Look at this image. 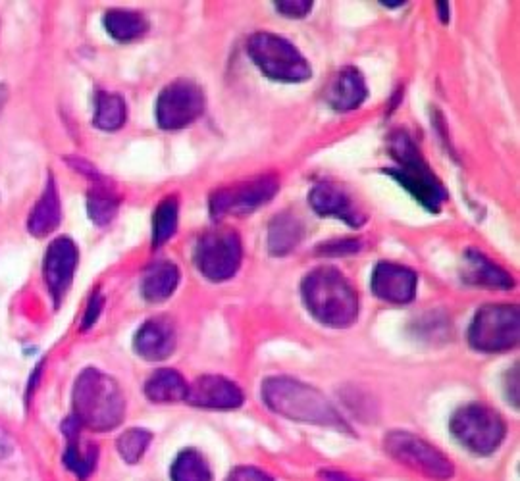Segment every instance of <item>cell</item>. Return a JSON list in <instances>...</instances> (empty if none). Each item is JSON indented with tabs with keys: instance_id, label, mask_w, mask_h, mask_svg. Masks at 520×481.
I'll use <instances>...</instances> for the list:
<instances>
[{
	"instance_id": "obj_37",
	"label": "cell",
	"mask_w": 520,
	"mask_h": 481,
	"mask_svg": "<svg viewBox=\"0 0 520 481\" xmlns=\"http://www.w3.org/2000/svg\"><path fill=\"white\" fill-rule=\"evenodd\" d=\"M382 4H384V6H391V8H393V6H401V4H405V2H382Z\"/></svg>"
},
{
	"instance_id": "obj_14",
	"label": "cell",
	"mask_w": 520,
	"mask_h": 481,
	"mask_svg": "<svg viewBox=\"0 0 520 481\" xmlns=\"http://www.w3.org/2000/svg\"><path fill=\"white\" fill-rule=\"evenodd\" d=\"M241 387L222 376H203L187 387L185 401L197 408L207 410H234L243 405Z\"/></svg>"
},
{
	"instance_id": "obj_28",
	"label": "cell",
	"mask_w": 520,
	"mask_h": 481,
	"mask_svg": "<svg viewBox=\"0 0 520 481\" xmlns=\"http://www.w3.org/2000/svg\"><path fill=\"white\" fill-rule=\"evenodd\" d=\"M118 208H120V201L112 189H108L104 185H97L95 189L89 191L87 212H89V218L93 220V224L108 226L116 218Z\"/></svg>"
},
{
	"instance_id": "obj_20",
	"label": "cell",
	"mask_w": 520,
	"mask_h": 481,
	"mask_svg": "<svg viewBox=\"0 0 520 481\" xmlns=\"http://www.w3.org/2000/svg\"><path fill=\"white\" fill-rule=\"evenodd\" d=\"M180 285V270L174 262L160 260L145 270L141 281V293L149 303L168 301Z\"/></svg>"
},
{
	"instance_id": "obj_12",
	"label": "cell",
	"mask_w": 520,
	"mask_h": 481,
	"mask_svg": "<svg viewBox=\"0 0 520 481\" xmlns=\"http://www.w3.org/2000/svg\"><path fill=\"white\" fill-rule=\"evenodd\" d=\"M76 268H78L76 243L68 237L54 239L43 260V278L54 297V303L60 304L62 297L66 295L68 287L72 285Z\"/></svg>"
},
{
	"instance_id": "obj_29",
	"label": "cell",
	"mask_w": 520,
	"mask_h": 481,
	"mask_svg": "<svg viewBox=\"0 0 520 481\" xmlns=\"http://www.w3.org/2000/svg\"><path fill=\"white\" fill-rule=\"evenodd\" d=\"M151 439H153V435L149 431L131 428L118 437V443H116L118 453L128 464H137L145 455V451L149 449Z\"/></svg>"
},
{
	"instance_id": "obj_26",
	"label": "cell",
	"mask_w": 520,
	"mask_h": 481,
	"mask_svg": "<svg viewBox=\"0 0 520 481\" xmlns=\"http://www.w3.org/2000/svg\"><path fill=\"white\" fill-rule=\"evenodd\" d=\"M170 476L172 481H212V470L199 451L185 449L176 456Z\"/></svg>"
},
{
	"instance_id": "obj_22",
	"label": "cell",
	"mask_w": 520,
	"mask_h": 481,
	"mask_svg": "<svg viewBox=\"0 0 520 481\" xmlns=\"http://www.w3.org/2000/svg\"><path fill=\"white\" fill-rule=\"evenodd\" d=\"M60 216H62L60 197H58V191H56V185H54V178L51 176L47 181V187H45L41 199L37 201V204L31 210V214H29L27 229L35 237H45L58 228Z\"/></svg>"
},
{
	"instance_id": "obj_9",
	"label": "cell",
	"mask_w": 520,
	"mask_h": 481,
	"mask_svg": "<svg viewBox=\"0 0 520 481\" xmlns=\"http://www.w3.org/2000/svg\"><path fill=\"white\" fill-rule=\"evenodd\" d=\"M384 449L393 460L430 480L447 481L455 476L453 462L415 433L391 431L384 439Z\"/></svg>"
},
{
	"instance_id": "obj_33",
	"label": "cell",
	"mask_w": 520,
	"mask_h": 481,
	"mask_svg": "<svg viewBox=\"0 0 520 481\" xmlns=\"http://www.w3.org/2000/svg\"><path fill=\"white\" fill-rule=\"evenodd\" d=\"M361 243L359 241H332V243H326L322 245V253L324 254H353L361 251Z\"/></svg>"
},
{
	"instance_id": "obj_10",
	"label": "cell",
	"mask_w": 520,
	"mask_h": 481,
	"mask_svg": "<svg viewBox=\"0 0 520 481\" xmlns=\"http://www.w3.org/2000/svg\"><path fill=\"white\" fill-rule=\"evenodd\" d=\"M205 108L207 97L203 87L191 79H176L156 99V122L166 131H176L197 122L205 114Z\"/></svg>"
},
{
	"instance_id": "obj_23",
	"label": "cell",
	"mask_w": 520,
	"mask_h": 481,
	"mask_svg": "<svg viewBox=\"0 0 520 481\" xmlns=\"http://www.w3.org/2000/svg\"><path fill=\"white\" fill-rule=\"evenodd\" d=\"M187 381L182 374L172 368H164L155 372L145 383V395L151 403L156 405H168V403H180L185 401L187 395Z\"/></svg>"
},
{
	"instance_id": "obj_25",
	"label": "cell",
	"mask_w": 520,
	"mask_h": 481,
	"mask_svg": "<svg viewBox=\"0 0 520 481\" xmlns=\"http://www.w3.org/2000/svg\"><path fill=\"white\" fill-rule=\"evenodd\" d=\"M128 120V104L116 93H97L95 126L103 131H118Z\"/></svg>"
},
{
	"instance_id": "obj_4",
	"label": "cell",
	"mask_w": 520,
	"mask_h": 481,
	"mask_svg": "<svg viewBox=\"0 0 520 481\" xmlns=\"http://www.w3.org/2000/svg\"><path fill=\"white\" fill-rule=\"evenodd\" d=\"M390 154L397 162L395 168L388 170L391 178L407 193H411L426 210L440 212L447 193L440 179L436 178L432 168L416 149L415 141L405 131H397L391 135Z\"/></svg>"
},
{
	"instance_id": "obj_19",
	"label": "cell",
	"mask_w": 520,
	"mask_h": 481,
	"mask_svg": "<svg viewBox=\"0 0 520 481\" xmlns=\"http://www.w3.org/2000/svg\"><path fill=\"white\" fill-rule=\"evenodd\" d=\"M305 237L303 220L293 212H280L274 216L268 228V251L272 256L293 253Z\"/></svg>"
},
{
	"instance_id": "obj_35",
	"label": "cell",
	"mask_w": 520,
	"mask_h": 481,
	"mask_svg": "<svg viewBox=\"0 0 520 481\" xmlns=\"http://www.w3.org/2000/svg\"><path fill=\"white\" fill-rule=\"evenodd\" d=\"M436 8L440 12V18H442L443 24L449 22V6L445 2H436Z\"/></svg>"
},
{
	"instance_id": "obj_18",
	"label": "cell",
	"mask_w": 520,
	"mask_h": 481,
	"mask_svg": "<svg viewBox=\"0 0 520 481\" xmlns=\"http://www.w3.org/2000/svg\"><path fill=\"white\" fill-rule=\"evenodd\" d=\"M463 279L468 285L486 287V289H511L515 279L501 266L492 262L486 254L468 249L463 262Z\"/></svg>"
},
{
	"instance_id": "obj_17",
	"label": "cell",
	"mask_w": 520,
	"mask_h": 481,
	"mask_svg": "<svg viewBox=\"0 0 520 481\" xmlns=\"http://www.w3.org/2000/svg\"><path fill=\"white\" fill-rule=\"evenodd\" d=\"M368 97V87L363 74L355 66H347L339 70L336 76L330 79L324 99L330 108L336 112H351L357 110Z\"/></svg>"
},
{
	"instance_id": "obj_8",
	"label": "cell",
	"mask_w": 520,
	"mask_h": 481,
	"mask_svg": "<svg viewBox=\"0 0 520 481\" xmlns=\"http://www.w3.org/2000/svg\"><path fill=\"white\" fill-rule=\"evenodd\" d=\"M193 260L197 270L210 281L234 278L243 260L239 233L230 228H216L199 235Z\"/></svg>"
},
{
	"instance_id": "obj_13",
	"label": "cell",
	"mask_w": 520,
	"mask_h": 481,
	"mask_svg": "<svg viewBox=\"0 0 520 481\" xmlns=\"http://www.w3.org/2000/svg\"><path fill=\"white\" fill-rule=\"evenodd\" d=\"M370 287L380 301L409 304L415 301L418 276L403 264L380 262L372 272Z\"/></svg>"
},
{
	"instance_id": "obj_2",
	"label": "cell",
	"mask_w": 520,
	"mask_h": 481,
	"mask_svg": "<svg viewBox=\"0 0 520 481\" xmlns=\"http://www.w3.org/2000/svg\"><path fill=\"white\" fill-rule=\"evenodd\" d=\"M303 301L312 318L330 328H347L359 316V295L336 268L320 266L301 285Z\"/></svg>"
},
{
	"instance_id": "obj_31",
	"label": "cell",
	"mask_w": 520,
	"mask_h": 481,
	"mask_svg": "<svg viewBox=\"0 0 520 481\" xmlns=\"http://www.w3.org/2000/svg\"><path fill=\"white\" fill-rule=\"evenodd\" d=\"M226 481H274L268 474L253 466H237Z\"/></svg>"
},
{
	"instance_id": "obj_27",
	"label": "cell",
	"mask_w": 520,
	"mask_h": 481,
	"mask_svg": "<svg viewBox=\"0 0 520 481\" xmlns=\"http://www.w3.org/2000/svg\"><path fill=\"white\" fill-rule=\"evenodd\" d=\"M180 206L176 197H168L156 206L153 216V247L166 245L178 231Z\"/></svg>"
},
{
	"instance_id": "obj_15",
	"label": "cell",
	"mask_w": 520,
	"mask_h": 481,
	"mask_svg": "<svg viewBox=\"0 0 520 481\" xmlns=\"http://www.w3.org/2000/svg\"><path fill=\"white\" fill-rule=\"evenodd\" d=\"M309 204L318 216L338 218L349 228H363L366 216L351 197L332 183H318L309 193Z\"/></svg>"
},
{
	"instance_id": "obj_16",
	"label": "cell",
	"mask_w": 520,
	"mask_h": 481,
	"mask_svg": "<svg viewBox=\"0 0 520 481\" xmlns=\"http://www.w3.org/2000/svg\"><path fill=\"white\" fill-rule=\"evenodd\" d=\"M176 328L168 318H151L147 320L133 337V349L135 353L149 360L158 362L166 360L176 351Z\"/></svg>"
},
{
	"instance_id": "obj_24",
	"label": "cell",
	"mask_w": 520,
	"mask_h": 481,
	"mask_svg": "<svg viewBox=\"0 0 520 481\" xmlns=\"http://www.w3.org/2000/svg\"><path fill=\"white\" fill-rule=\"evenodd\" d=\"M104 27L112 39L120 43H130L149 31V22L143 14L133 10H110L104 16Z\"/></svg>"
},
{
	"instance_id": "obj_7",
	"label": "cell",
	"mask_w": 520,
	"mask_h": 481,
	"mask_svg": "<svg viewBox=\"0 0 520 481\" xmlns=\"http://www.w3.org/2000/svg\"><path fill=\"white\" fill-rule=\"evenodd\" d=\"M520 314L515 304L482 306L468 330V343L480 353H505L519 345Z\"/></svg>"
},
{
	"instance_id": "obj_1",
	"label": "cell",
	"mask_w": 520,
	"mask_h": 481,
	"mask_svg": "<svg viewBox=\"0 0 520 481\" xmlns=\"http://www.w3.org/2000/svg\"><path fill=\"white\" fill-rule=\"evenodd\" d=\"M262 401L274 414L291 422L351 433L336 406L316 387L287 376H274L262 383Z\"/></svg>"
},
{
	"instance_id": "obj_5",
	"label": "cell",
	"mask_w": 520,
	"mask_h": 481,
	"mask_svg": "<svg viewBox=\"0 0 520 481\" xmlns=\"http://www.w3.org/2000/svg\"><path fill=\"white\" fill-rule=\"evenodd\" d=\"M247 54L260 72L272 81L303 83L311 79L309 60L282 35L259 31L247 41Z\"/></svg>"
},
{
	"instance_id": "obj_30",
	"label": "cell",
	"mask_w": 520,
	"mask_h": 481,
	"mask_svg": "<svg viewBox=\"0 0 520 481\" xmlns=\"http://www.w3.org/2000/svg\"><path fill=\"white\" fill-rule=\"evenodd\" d=\"M276 10L287 18H305L312 10L311 0H280L276 2Z\"/></svg>"
},
{
	"instance_id": "obj_36",
	"label": "cell",
	"mask_w": 520,
	"mask_h": 481,
	"mask_svg": "<svg viewBox=\"0 0 520 481\" xmlns=\"http://www.w3.org/2000/svg\"><path fill=\"white\" fill-rule=\"evenodd\" d=\"M4 102H6V89L0 85V108L4 106Z\"/></svg>"
},
{
	"instance_id": "obj_34",
	"label": "cell",
	"mask_w": 520,
	"mask_h": 481,
	"mask_svg": "<svg viewBox=\"0 0 520 481\" xmlns=\"http://www.w3.org/2000/svg\"><path fill=\"white\" fill-rule=\"evenodd\" d=\"M505 387H507V399L511 401V405L519 408V370L513 376V385L507 381Z\"/></svg>"
},
{
	"instance_id": "obj_11",
	"label": "cell",
	"mask_w": 520,
	"mask_h": 481,
	"mask_svg": "<svg viewBox=\"0 0 520 481\" xmlns=\"http://www.w3.org/2000/svg\"><path fill=\"white\" fill-rule=\"evenodd\" d=\"M280 191V183L274 176L239 181L230 187H220L210 195V216L226 218V216H245L260 206L270 203Z\"/></svg>"
},
{
	"instance_id": "obj_21",
	"label": "cell",
	"mask_w": 520,
	"mask_h": 481,
	"mask_svg": "<svg viewBox=\"0 0 520 481\" xmlns=\"http://www.w3.org/2000/svg\"><path fill=\"white\" fill-rule=\"evenodd\" d=\"M78 431V422L74 418H70L64 426V433L68 437V447L64 451V464L78 478L85 480L95 470L99 451H97V445H93V443H81Z\"/></svg>"
},
{
	"instance_id": "obj_6",
	"label": "cell",
	"mask_w": 520,
	"mask_h": 481,
	"mask_svg": "<svg viewBox=\"0 0 520 481\" xmlns=\"http://www.w3.org/2000/svg\"><path fill=\"white\" fill-rule=\"evenodd\" d=\"M453 437L474 455H492L507 435V424L492 406L470 403L451 418Z\"/></svg>"
},
{
	"instance_id": "obj_32",
	"label": "cell",
	"mask_w": 520,
	"mask_h": 481,
	"mask_svg": "<svg viewBox=\"0 0 520 481\" xmlns=\"http://www.w3.org/2000/svg\"><path fill=\"white\" fill-rule=\"evenodd\" d=\"M101 310H103V297H101V293H95L87 304V310H85V316H83V330H89L97 324Z\"/></svg>"
},
{
	"instance_id": "obj_3",
	"label": "cell",
	"mask_w": 520,
	"mask_h": 481,
	"mask_svg": "<svg viewBox=\"0 0 520 481\" xmlns=\"http://www.w3.org/2000/svg\"><path fill=\"white\" fill-rule=\"evenodd\" d=\"M126 416V397L114 378L87 368L74 385V420L91 431L118 428Z\"/></svg>"
}]
</instances>
